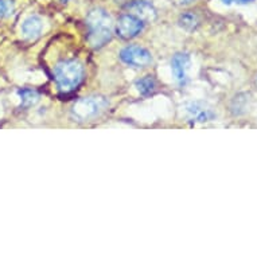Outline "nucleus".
Returning <instances> with one entry per match:
<instances>
[{"label": "nucleus", "mask_w": 257, "mask_h": 257, "mask_svg": "<svg viewBox=\"0 0 257 257\" xmlns=\"http://www.w3.org/2000/svg\"><path fill=\"white\" fill-rule=\"evenodd\" d=\"M19 96H21L22 105L26 106V108L35 105L39 101V94L31 89H23L19 92Z\"/></svg>", "instance_id": "10"}, {"label": "nucleus", "mask_w": 257, "mask_h": 257, "mask_svg": "<svg viewBox=\"0 0 257 257\" xmlns=\"http://www.w3.org/2000/svg\"><path fill=\"white\" fill-rule=\"evenodd\" d=\"M256 84H257V78H256Z\"/></svg>", "instance_id": "17"}, {"label": "nucleus", "mask_w": 257, "mask_h": 257, "mask_svg": "<svg viewBox=\"0 0 257 257\" xmlns=\"http://www.w3.org/2000/svg\"><path fill=\"white\" fill-rule=\"evenodd\" d=\"M86 25L89 29V43L100 49L112 38V18L105 10L94 9L88 14Z\"/></svg>", "instance_id": "1"}, {"label": "nucleus", "mask_w": 257, "mask_h": 257, "mask_svg": "<svg viewBox=\"0 0 257 257\" xmlns=\"http://www.w3.org/2000/svg\"><path fill=\"white\" fill-rule=\"evenodd\" d=\"M181 2L183 3V5H189V3H191L193 0H181Z\"/></svg>", "instance_id": "15"}, {"label": "nucleus", "mask_w": 257, "mask_h": 257, "mask_svg": "<svg viewBox=\"0 0 257 257\" xmlns=\"http://www.w3.org/2000/svg\"><path fill=\"white\" fill-rule=\"evenodd\" d=\"M144 23L131 14H125L122 17L118 18L116 31L120 38L122 39H132L143 31Z\"/></svg>", "instance_id": "5"}, {"label": "nucleus", "mask_w": 257, "mask_h": 257, "mask_svg": "<svg viewBox=\"0 0 257 257\" xmlns=\"http://www.w3.org/2000/svg\"><path fill=\"white\" fill-rule=\"evenodd\" d=\"M126 11L140 19L143 23H151L155 21L158 15L155 7L147 0H132L126 5Z\"/></svg>", "instance_id": "6"}, {"label": "nucleus", "mask_w": 257, "mask_h": 257, "mask_svg": "<svg viewBox=\"0 0 257 257\" xmlns=\"http://www.w3.org/2000/svg\"><path fill=\"white\" fill-rule=\"evenodd\" d=\"M155 80L152 78L151 76H147V77H143V78H140L138 82H136V88L139 90V93L142 94H151L154 90H155Z\"/></svg>", "instance_id": "11"}, {"label": "nucleus", "mask_w": 257, "mask_h": 257, "mask_svg": "<svg viewBox=\"0 0 257 257\" xmlns=\"http://www.w3.org/2000/svg\"><path fill=\"white\" fill-rule=\"evenodd\" d=\"M179 23L183 29L186 30H194L198 26V19L195 17L194 14H185L182 15L179 19Z\"/></svg>", "instance_id": "12"}, {"label": "nucleus", "mask_w": 257, "mask_h": 257, "mask_svg": "<svg viewBox=\"0 0 257 257\" xmlns=\"http://www.w3.org/2000/svg\"><path fill=\"white\" fill-rule=\"evenodd\" d=\"M55 81L61 90L76 89L84 78V66L78 61H62L55 66Z\"/></svg>", "instance_id": "2"}, {"label": "nucleus", "mask_w": 257, "mask_h": 257, "mask_svg": "<svg viewBox=\"0 0 257 257\" xmlns=\"http://www.w3.org/2000/svg\"><path fill=\"white\" fill-rule=\"evenodd\" d=\"M13 13H14L13 0H0V17L2 18L11 17Z\"/></svg>", "instance_id": "13"}, {"label": "nucleus", "mask_w": 257, "mask_h": 257, "mask_svg": "<svg viewBox=\"0 0 257 257\" xmlns=\"http://www.w3.org/2000/svg\"><path fill=\"white\" fill-rule=\"evenodd\" d=\"M225 5H248L253 0H221Z\"/></svg>", "instance_id": "14"}, {"label": "nucleus", "mask_w": 257, "mask_h": 257, "mask_svg": "<svg viewBox=\"0 0 257 257\" xmlns=\"http://www.w3.org/2000/svg\"><path fill=\"white\" fill-rule=\"evenodd\" d=\"M187 113L193 120L199 122H206L210 121L214 118V112L207 108L206 105L203 104H199V102H191L187 105Z\"/></svg>", "instance_id": "9"}, {"label": "nucleus", "mask_w": 257, "mask_h": 257, "mask_svg": "<svg viewBox=\"0 0 257 257\" xmlns=\"http://www.w3.org/2000/svg\"><path fill=\"white\" fill-rule=\"evenodd\" d=\"M42 19L39 17H35V15H31L22 23V34L27 39L38 38L41 33H42Z\"/></svg>", "instance_id": "8"}, {"label": "nucleus", "mask_w": 257, "mask_h": 257, "mask_svg": "<svg viewBox=\"0 0 257 257\" xmlns=\"http://www.w3.org/2000/svg\"><path fill=\"white\" fill-rule=\"evenodd\" d=\"M120 59L122 62L134 66V68H144L152 61L151 53L140 46H126L120 53Z\"/></svg>", "instance_id": "4"}, {"label": "nucleus", "mask_w": 257, "mask_h": 257, "mask_svg": "<svg viewBox=\"0 0 257 257\" xmlns=\"http://www.w3.org/2000/svg\"><path fill=\"white\" fill-rule=\"evenodd\" d=\"M108 106V102L101 96H90V97L80 98L78 101L73 105L72 114L73 117L77 118L78 121H84L89 118L96 117L102 110Z\"/></svg>", "instance_id": "3"}, {"label": "nucleus", "mask_w": 257, "mask_h": 257, "mask_svg": "<svg viewBox=\"0 0 257 257\" xmlns=\"http://www.w3.org/2000/svg\"><path fill=\"white\" fill-rule=\"evenodd\" d=\"M61 2H68V0H61Z\"/></svg>", "instance_id": "16"}, {"label": "nucleus", "mask_w": 257, "mask_h": 257, "mask_svg": "<svg viewBox=\"0 0 257 257\" xmlns=\"http://www.w3.org/2000/svg\"><path fill=\"white\" fill-rule=\"evenodd\" d=\"M190 68V57L185 53H179L175 54L171 62V69H173V74L175 80L179 84H185L187 80V70Z\"/></svg>", "instance_id": "7"}]
</instances>
